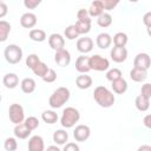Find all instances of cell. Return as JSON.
Masks as SVG:
<instances>
[{
  "instance_id": "4dcf8cb0",
  "label": "cell",
  "mask_w": 151,
  "mask_h": 151,
  "mask_svg": "<svg viewBox=\"0 0 151 151\" xmlns=\"http://www.w3.org/2000/svg\"><path fill=\"white\" fill-rule=\"evenodd\" d=\"M127 42V35L124 32H118L113 35V44L114 46H125Z\"/></svg>"
},
{
  "instance_id": "8fae6325",
  "label": "cell",
  "mask_w": 151,
  "mask_h": 151,
  "mask_svg": "<svg viewBox=\"0 0 151 151\" xmlns=\"http://www.w3.org/2000/svg\"><path fill=\"white\" fill-rule=\"evenodd\" d=\"M48 45H50V47L52 50L58 51L60 48H64V46H65V39L59 33H52L48 37Z\"/></svg>"
},
{
  "instance_id": "bcb514c9",
  "label": "cell",
  "mask_w": 151,
  "mask_h": 151,
  "mask_svg": "<svg viewBox=\"0 0 151 151\" xmlns=\"http://www.w3.org/2000/svg\"><path fill=\"white\" fill-rule=\"evenodd\" d=\"M143 123L147 129H151V114H146L143 119Z\"/></svg>"
},
{
  "instance_id": "836d02e7",
  "label": "cell",
  "mask_w": 151,
  "mask_h": 151,
  "mask_svg": "<svg viewBox=\"0 0 151 151\" xmlns=\"http://www.w3.org/2000/svg\"><path fill=\"white\" fill-rule=\"evenodd\" d=\"M122 76H123L122 71L119 68H116V67L114 68H111V70H109L106 72V79L110 80L111 83L114 81V80H117V79H119V78H122Z\"/></svg>"
},
{
  "instance_id": "f35d334b",
  "label": "cell",
  "mask_w": 151,
  "mask_h": 151,
  "mask_svg": "<svg viewBox=\"0 0 151 151\" xmlns=\"http://www.w3.org/2000/svg\"><path fill=\"white\" fill-rule=\"evenodd\" d=\"M100 1L103 2L104 8H105L106 11H112V9L119 4L120 0H100Z\"/></svg>"
},
{
  "instance_id": "8992f818",
  "label": "cell",
  "mask_w": 151,
  "mask_h": 151,
  "mask_svg": "<svg viewBox=\"0 0 151 151\" xmlns=\"http://www.w3.org/2000/svg\"><path fill=\"white\" fill-rule=\"evenodd\" d=\"M90 66L94 71H106L110 67V61L99 54H94L90 57Z\"/></svg>"
},
{
  "instance_id": "1f68e13d",
  "label": "cell",
  "mask_w": 151,
  "mask_h": 151,
  "mask_svg": "<svg viewBox=\"0 0 151 151\" xmlns=\"http://www.w3.org/2000/svg\"><path fill=\"white\" fill-rule=\"evenodd\" d=\"M64 34H65V37H66L68 40H74L76 38L79 37V32L77 31L76 25H70V26H67V27L65 28V31H64Z\"/></svg>"
},
{
  "instance_id": "ffe728a7",
  "label": "cell",
  "mask_w": 151,
  "mask_h": 151,
  "mask_svg": "<svg viewBox=\"0 0 151 151\" xmlns=\"http://www.w3.org/2000/svg\"><path fill=\"white\" fill-rule=\"evenodd\" d=\"M96 42H97V46H98L99 48L105 50V48H107V47L111 45L112 38H111V35H110L109 33H100V34L97 35Z\"/></svg>"
},
{
  "instance_id": "f546056e",
  "label": "cell",
  "mask_w": 151,
  "mask_h": 151,
  "mask_svg": "<svg viewBox=\"0 0 151 151\" xmlns=\"http://www.w3.org/2000/svg\"><path fill=\"white\" fill-rule=\"evenodd\" d=\"M41 118L47 124H54L58 120V114L54 111H52V110H47V111H44L42 112Z\"/></svg>"
},
{
  "instance_id": "9c48e42d",
  "label": "cell",
  "mask_w": 151,
  "mask_h": 151,
  "mask_svg": "<svg viewBox=\"0 0 151 151\" xmlns=\"http://www.w3.org/2000/svg\"><path fill=\"white\" fill-rule=\"evenodd\" d=\"M133 66L140 67V68H144V70H149L150 66H151V58H150V55L147 53H145V52L138 53L134 57Z\"/></svg>"
},
{
  "instance_id": "ab89813d",
  "label": "cell",
  "mask_w": 151,
  "mask_h": 151,
  "mask_svg": "<svg viewBox=\"0 0 151 151\" xmlns=\"http://www.w3.org/2000/svg\"><path fill=\"white\" fill-rule=\"evenodd\" d=\"M41 1L42 0H24V5L27 9H34L41 4Z\"/></svg>"
},
{
  "instance_id": "74e56055",
  "label": "cell",
  "mask_w": 151,
  "mask_h": 151,
  "mask_svg": "<svg viewBox=\"0 0 151 151\" xmlns=\"http://www.w3.org/2000/svg\"><path fill=\"white\" fill-rule=\"evenodd\" d=\"M55 79H57V72L53 68H50L46 72V74L42 77V80L45 83H53V81H55Z\"/></svg>"
},
{
  "instance_id": "5b68a950",
  "label": "cell",
  "mask_w": 151,
  "mask_h": 151,
  "mask_svg": "<svg viewBox=\"0 0 151 151\" xmlns=\"http://www.w3.org/2000/svg\"><path fill=\"white\" fill-rule=\"evenodd\" d=\"M8 117L13 124L22 123L25 120V113H24L22 106L20 104H17V103L11 104L9 109H8Z\"/></svg>"
},
{
  "instance_id": "3957f363",
  "label": "cell",
  "mask_w": 151,
  "mask_h": 151,
  "mask_svg": "<svg viewBox=\"0 0 151 151\" xmlns=\"http://www.w3.org/2000/svg\"><path fill=\"white\" fill-rule=\"evenodd\" d=\"M80 118V113L79 111L76 109V107H66L64 111H63V114H61V118H60V123L64 127L68 129V127H72L76 123H78Z\"/></svg>"
},
{
  "instance_id": "4fadbf2b",
  "label": "cell",
  "mask_w": 151,
  "mask_h": 151,
  "mask_svg": "<svg viewBox=\"0 0 151 151\" xmlns=\"http://www.w3.org/2000/svg\"><path fill=\"white\" fill-rule=\"evenodd\" d=\"M76 70L79 73H87L91 70L90 66V57L86 55H79L76 60Z\"/></svg>"
},
{
  "instance_id": "484cf974",
  "label": "cell",
  "mask_w": 151,
  "mask_h": 151,
  "mask_svg": "<svg viewBox=\"0 0 151 151\" xmlns=\"http://www.w3.org/2000/svg\"><path fill=\"white\" fill-rule=\"evenodd\" d=\"M76 27L79 34H86L91 31V19L87 20H77L76 21Z\"/></svg>"
},
{
  "instance_id": "30bf717a",
  "label": "cell",
  "mask_w": 151,
  "mask_h": 151,
  "mask_svg": "<svg viewBox=\"0 0 151 151\" xmlns=\"http://www.w3.org/2000/svg\"><path fill=\"white\" fill-rule=\"evenodd\" d=\"M91 134V130L87 125L80 124L78 126H76L74 131H73V137L77 142H85L86 139H88Z\"/></svg>"
},
{
  "instance_id": "83f0119b",
  "label": "cell",
  "mask_w": 151,
  "mask_h": 151,
  "mask_svg": "<svg viewBox=\"0 0 151 151\" xmlns=\"http://www.w3.org/2000/svg\"><path fill=\"white\" fill-rule=\"evenodd\" d=\"M97 24L100 27H109L112 24V15L110 13H101L99 17H97Z\"/></svg>"
},
{
  "instance_id": "603a6c76",
  "label": "cell",
  "mask_w": 151,
  "mask_h": 151,
  "mask_svg": "<svg viewBox=\"0 0 151 151\" xmlns=\"http://www.w3.org/2000/svg\"><path fill=\"white\" fill-rule=\"evenodd\" d=\"M134 104H136V107L144 112V111H147L149 107H150V98L143 96V94H139L136 97V100H134Z\"/></svg>"
},
{
  "instance_id": "4316f807",
  "label": "cell",
  "mask_w": 151,
  "mask_h": 151,
  "mask_svg": "<svg viewBox=\"0 0 151 151\" xmlns=\"http://www.w3.org/2000/svg\"><path fill=\"white\" fill-rule=\"evenodd\" d=\"M68 140V133L65 130H57L53 133V142L58 145H63Z\"/></svg>"
},
{
  "instance_id": "681fc988",
  "label": "cell",
  "mask_w": 151,
  "mask_h": 151,
  "mask_svg": "<svg viewBox=\"0 0 151 151\" xmlns=\"http://www.w3.org/2000/svg\"><path fill=\"white\" fill-rule=\"evenodd\" d=\"M146 32H147V34L151 37V26H149V27H146Z\"/></svg>"
},
{
  "instance_id": "277c9868",
  "label": "cell",
  "mask_w": 151,
  "mask_h": 151,
  "mask_svg": "<svg viewBox=\"0 0 151 151\" xmlns=\"http://www.w3.org/2000/svg\"><path fill=\"white\" fill-rule=\"evenodd\" d=\"M4 55L7 63L14 65L20 63V60L22 59V50L20 46L15 45V44H11L8 46H6L5 51H4Z\"/></svg>"
},
{
  "instance_id": "44dd1931",
  "label": "cell",
  "mask_w": 151,
  "mask_h": 151,
  "mask_svg": "<svg viewBox=\"0 0 151 151\" xmlns=\"http://www.w3.org/2000/svg\"><path fill=\"white\" fill-rule=\"evenodd\" d=\"M2 83L7 88H14L19 84V78L15 73H7L2 78Z\"/></svg>"
},
{
  "instance_id": "2e32d148",
  "label": "cell",
  "mask_w": 151,
  "mask_h": 151,
  "mask_svg": "<svg viewBox=\"0 0 151 151\" xmlns=\"http://www.w3.org/2000/svg\"><path fill=\"white\" fill-rule=\"evenodd\" d=\"M45 147L44 139L40 136H33L28 140V150L29 151H42Z\"/></svg>"
},
{
  "instance_id": "f1b7e54d",
  "label": "cell",
  "mask_w": 151,
  "mask_h": 151,
  "mask_svg": "<svg viewBox=\"0 0 151 151\" xmlns=\"http://www.w3.org/2000/svg\"><path fill=\"white\" fill-rule=\"evenodd\" d=\"M11 24L5 21V20H1L0 21V41H5L8 37V34L11 33Z\"/></svg>"
},
{
  "instance_id": "d6a6232c",
  "label": "cell",
  "mask_w": 151,
  "mask_h": 151,
  "mask_svg": "<svg viewBox=\"0 0 151 151\" xmlns=\"http://www.w3.org/2000/svg\"><path fill=\"white\" fill-rule=\"evenodd\" d=\"M48 70H50V67H48L45 63L40 61V63H39V64H38V65H37L32 71H33V73H34L35 76H39V77H41V78H42V77L46 74V72H47Z\"/></svg>"
},
{
  "instance_id": "ba28073f",
  "label": "cell",
  "mask_w": 151,
  "mask_h": 151,
  "mask_svg": "<svg viewBox=\"0 0 151 151\" xmlns=\"http://www.w3.org/2000/svg\"><path fill=\"white\" fill-rule=\"evenodd\" d=\"M110 55L114 63H123L127 58V50L125 48V46H113Z\"/></svg>"
},
{
  "instance_id": "9a60e30c",
  "label": "cell",
  "mask_w": 151,
  "mask_h": 151,
  "mask_svg": "<svg viewBox=\"0 0 151 151\" xmlns=\"http://www.w3.org/2000/svg\"><path fill=\"white\" fill-rule=\"evenodd\" d=\"M130 78L136 83H142L147 78V70L133 66V68L130 71Z\"/></svg>"
},
{
  "instance_id": "7a4b0ae2",
  "label": "cell",
  "mask_w": 151,
  "mask_h": 151,
  "mask_svg": "<svg viewBox=\"0 0 151 151\" xmlns=\"http://www.w3.org/2000/svg\"><path fill=\"white\" fill-rule=\"evenodd\" d=\"M68 99H70V90L67 87L60 86L53 91V93L51 94V97L48 99V104L52 109H59Z\"/></svg>"
},
{
  "instance_id": "7bdbcfd3",
  "label": "cell",
  "mask_w": 151,
  "mask_h": 151,
  "mask_svg": "<svg viewBox=\"0 0 151 151\" xmlns=\"http://www.w3.org/2000/svg\"><path fill=\"white\" fill-rule=\"evenodd\" d=\"M64 151H79V146L76 143H67L64 146Z\"/></svg>"
},
{
  "instance_id": "8d00e7d4",
  "label": "cell",
  "mask_w": 151,
  "mask_h": 151,
  "mask_svg": "<svg viewBox=\"0 0 151 151\" xmlns=\"http://www.w3.org/2000/svg\"><path fill=\"white\" fill-rule=\"evenodd\" d=\"M4 146H5V150H6V151H15L17 147H18V143H17L15 138L8 137V138L5 140Z\"/></svg>"
},
{
  "instance_id": "d6986e66",
  "label": "cell",
  "mask_w": 151,
  "mask_h": 151,
  "mask_svg": "<svg viewBox=\"0 0 151 151\" xmlns=\"http://www.w3.org/2000/svg\"><path fill=\"white\" fill-rule=\"evenodd\" d=\"M111 86H112L113 92L117 93V94H123L127 90V83H126V80L123 77L119 78V79H117V80H114V81H112V85Z\"/></svg>"
},
{
  "instance_id": "cb8c5ba5",
  "label": "cell",
  "mask_w": 151,
  "mask_h": 151,
  "mask_svg": "<svg viewBox=\"0 0 151 151\" xmlns=\"http://www.w3.org/2000/svg\"><path fill=\"white\" fill-rule=\"evenodd\" d=\"M29 35V39L33 40V41H37V42H42L46 40V32L44 29H40V28H33L29 31L28 33Z\"/></svg>"
},
{
  "instance_id": "7dc6e473",
  "label": "cell",
  "mask_w": 151,
  "mask_h": 151,
  "mask_svg": "<svg viewBox=\"0 0 151 151\" xmlns=\"http://www.w3.org/2000/svg\"><path fill=\"white\" fill-rule=\"evenodd\" d=\"M138 151H151V146L149 145H142L138 147Z\"/></svg>"
},
{
  "instance_id": "b9f144b4",
  "label": "cell",
  "mask_w": 151,
  "mask_h": 151,
  "mask_svg": "<svg viewBox=\"0 0 151 151\" xmlns=\"http://www.w3.org/2000/svg\"><path fill=\"white\" fill-rule=\"evenodd\" d=\"M140 94L147 97V98H151V84L150 83H146L142 86L140 88Z\"/></svg>"
},
{
  "instance_id": "e575fe53",
  "label": "cell",
  "mask_w": 151,
  "mask_h": 151,
  "mask_svg": "<svg viewBox=\"0 0 151 151\" xmlns=\"http://www.w3.org/2000/svg\"><path fill=\"white\" fill-rule=\"evenodd\" d=\"M41 60H40V58L37 55V54H34V53H32V54H28V57L26 58V65L31 68V70H33L39 63H40Z\"/></svg>"
},
{
  "instance_id": "5bb4252c",
  "label": "cell",
  "mask_w": 151,
  "mask_h": 151,
  "mask_svg": "<svg viewBox=\"0 0 151 151\" xmlns=\"http://www.w3.org/2000/svg\"><path fill=\"white\" fill-rule=\"evenodd\" d=\"M35 24H37V15L34 13L27 12L24 13L20 18V25L24 28H32L35 26Z\"/></svg>"
},
{
  "instance_id": "f907efd6",
  "label": "cell",
  "mask_w": 151,
  "mask_h": 151,
  "mask_svg": "<svg viewBox=\"0 0 151 151\" xmlns=\"http://www.w3.org/2000/svg\"><path fill=\"white\" fill-rule=\"evenodd\" d=\"M129 1H130V2H137L138 0H129Z\"/></svg>"
},
{
  "instance_id": "60d3db41",
  "label": "cell",
  "mask_w": 151,
  "mask_h": 151,
  "mask_svg": "<svg viewBox=\"0 0 151 151\" xmlns=\"http://www.w3.org/2000/svg\"><path fill=\"white\" fill-rule=\"evenodd\" d=\"M77 19H78V20H87V19H91V15H90V13H88V9L80 8V9L77 12Z\"/></svg>"
},
{
  "instance_id": "c3c4849f",
  "label": "cell",
  "mask_w": 151,
  "mask_h": 151,
  "mask_svg": "<svg viewBox=\"0 0 151 151\" xmlns=\"http://www.w3.org/2000/svg\"><path fill=\"white\" fill-rule=\"evenodd\" d=\"M47 151H59V147L57 145H52V146L47 147Z\"/></svg>"
},
{
  "instance_id": "f6af8a7d",
  "label": "cell",
  "mask_w": 151,
  "mask_h": 151,
  "mask_svg": "<svg viewBox=\"0 0 151 151\" xmlns=\"http://www.w3.org/2000/svg\"><path fill=\"white\" fill-rule=\"evenodd\" d=\"M7 12H8L7 5L1 1V2H0V18H4V17L7 14Z\"/></svg>"
},
{
  "instance_id": "ac0fdd59",
  "label": "cell",
  "mask_w": 151,
  "mask_h": 151,
  "mask_svg": "<svg viewBox=\"0 0 151 151\" xmlns=\"http://www.w3.org/2000/svg\"><path fill=\"white\" fill-rule=\"evenodd\" d=\"M93 80L90 76H87L86 73H81L80 76H78L76 78V85L80 88V90H85V88H88L91 85H92Z\"/></svg>"
},
{
  "instance_id": "e0dca14e",
  "label": "cell",
  "mask_w": 151,
  "mask_h": 151,
  "mask_svg": "<svg viewBox=\"0 0 151 151\" xmlns=\"http://www.w3.org/2000/svg\"><path fill=\"white\" fill-rule=\"evenodd\" d=\"M31 131L32 130H29L25 123H19V124H15L14 126V134L19 139H26L31 134Z\"/></svg>"
},
{
  "instance_id": "7c38bea8",
  "label": "cell",
  "mask_w": 151,
  "mask_h": 151,
  "mask_svg": "<svg viewBox=\"0 0 151 151\" xmlns=\"http://www.w3.org/2000/svg\"><path fill=\"white\" fill-rule=\"evenodd\" d=\"M93 48V41L88 37H83L77 40V50L80 53H88Z\"/></svg>"
},
{
  "instance_id": "7402d4cb",
  "label": "cell",
  "mask_w": 151,
  "mask_h": 151,
  "mask_svg": "<svg viewBox=\"0 0 151 151\" xmlns=\"http://www.w3.org/2000/svg\"><path fill=\"white\" fill-rule=\"evenodd\" d=\"M104 5L100 0H94L88 7V13L91 17H99L101 13H104Z\"/></svg>"
},
{
  "instance_id": "52a82bcc",
  "label": "cell",
  "mask_w": 151,
  "mask_h": 151,
  "mask_svg": "<svg viewBox=\"0 0 151 151\" xmlns=\"http://www.w3.org/2000/svg\"><path fill=\"white\" fill-rule=\"evenodd\" d=\"M54 60H55V63H57L58 66L66 67L71 63V54H70V52L66 48H60V50L55 51Z\"/></svg>"
},
{
  "instance_id": "d590c367",
  "label": "cell",
  "mask_w": 151,
  "mask_h": 151,
  "mask_svg": "<svg viewBox=\"0 0 151 151\" xmlns=\"http://www.w3.org/2000/svg\"><path fill=\"white\" fill-rule=\"evenodd\" d=\"M24 123L26 124V126L29 129V130H35L38 126H39V119L37 118V117H34V116H31V117H28V118H26L25 120H24Z\"/></svg>"
},
{
  "instance_id": "6da1fadb",
  "label": "cell",
  "mask_w": 151,
  "mask_h": 151,
  "mask_svg": "<svg viewBox=\"0 0 151 151\" xmlns=\"http://www.w3.org/2000/svg\"><path fill=\"white\" fill-rule=\"evenodd\" d=\"M93 99L96 100V103L101 106V107H111L114 101H116V98H114V94L113 92H111L109 88H106L105 86L103 85H99L94 88L93 91Z\"/></svg>"
},
{
  "instance_id": "ee69618b",
  "label": "cell",
  "mask_w": 151,
  "mask_h": 151,
  "mask_svg": "<svg viewBox=\"0 0 151 151\" xmlns=\"http://www.w3.org/2000/svg\"><path fill=\"white\" fill-rule=\"evenodd\" d=\"M143 22H144V25H145L146 27L151 26V11L146 12V13L143 15Z\"/></svg>"
},
{
  "instance_id": "d4e9b609",
  "label": "cell",
  "mask_w": 151,
  "mask_h": 151,
  "mask_svg": "<svg viewBox=\"0 0 151 151\" xmlns=\"http://www.w3.org/2000/svg\"><path fill=\"white\" fill-rule=\"evenodd\" d=\"M20 86L24 93H32L35 90V80L33 78H25L21 80Z\"/></svg>"
}]
</instances>
